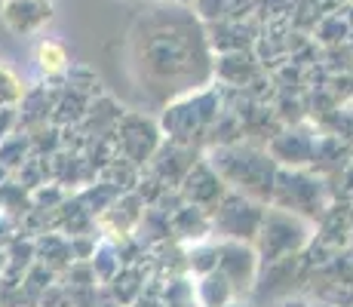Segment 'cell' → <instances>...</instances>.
Here are the masks:
<instances>
[{
    "instance_id": "obj_1",
    "label": "cell",
    "mask_w": 353,
    "mask_h": 307,
    "mask_svg": "<svg viewBox=\"0 0 353 307\" xmlns=\"http://www.w3.org/2000/svg\"><path fill=\"white\" fill-rule=\"evenodd\" d=\"M188 37H191V31L166 34L163 28L148 34V37H139L135 65L141 68V83H148L151 92H160V99L185 95L209 77L203 43Z\"/></svg>"
},
{
    "instance_id": "obj_2",
    "label": "cell",
    "mask_w": 353,
    "mask_h": 307,
    "mask_svg": "<svg viewBox=\"0 0 353 307\" xmlns=\"http://www.w3.org/2000/svg\"><path fill=\"white\" fill-rule=\"evenodd\" d=\"M212 157L219 179L230 181V188L246 190V197H270V190H274V163H270L268 154L252 151V148H221Z\"/></svg>"
},
{
    "instance_id": "obj_3",
    "label": "cell",
    "mask_w": 353,
    "mask_h": 307,
    "mask_svg": "<svg viewBox=\"0 0 353 307\" xmlns=\"http://www.w3.org/2000/svg\"><path fill=\"white\" fill-rule=\"evenodd\" d=\"M258 234H261V252L268 261H276V258L289 255V252H295L298 246L307 240V234H304V224L298 221L295 215H283V212H264V221L261 228H258Z\"/></svg>"
},
{
    "instance_id": "obj_4",
    "label": "cell",
    "mask_w": 353,
    "mask_h": 307,
    "mask_svg": "<svg viewBox=\"0 0 353 307\" xmlns=\"http://www.w3.org/2000/svg\"><path fill=\"white\" fill-rule=\"evenodd\" d=\"M37 61H40V68H43L46 74H59L65 68V50L59 43H40V50H37Z\"/></svg>"
},
{
    "instance_id": "obj_5",
    "label": "cell",
    "mask_w": 353,
    "mask_h": 307,
    "mask_svg": "<svg viewBox=\"0 0 353 307\" xmlns=\"http://www.w3.org/2000/svg\"><path fill=\"white\" fill-rule=\"evenodd\" d=\"M215 307H243V304H234V301H228V304H215Z\"/></svg>"
}]
</instances>
